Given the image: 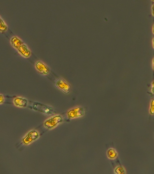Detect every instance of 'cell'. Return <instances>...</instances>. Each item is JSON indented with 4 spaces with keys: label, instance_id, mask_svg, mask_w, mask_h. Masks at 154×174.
I'll return each mask as SVG.
<instances>
[{
    "label": "cell",
    "instance_id": "e0dca14e",
    "mask_svg": "<svg viewBox=\"0 0 154 174\" xmlns=\"http://www.w3.org/2000/svg\"><path fill=\"white\" fill-rule=\"evenodd\" d=\"M153 31L154 33V27H153Z\"/></svg>",
    "mask_w": 154,
    "mask_h": 174
},
{
    "label": "cell",
    "instance_id": "ac0fdd59",
    "mask_svg": "<svg viewBox=\"0 0 154 174\" xmlns=\"http://www.w3.org/2000/svg\"><path fill=\"white\" fill-rule=\"evenodd\" d=\"M153 67H154V65H153Z\"/></svg>",
    "mask_w": 154,
    "mask_h": 174
},
{
    "label": "cell",
    "instance_id": "5bb4252c",
    "mask_svg": "<svg viewBox=\"0 0 154 174\" xmlns=\"http://www.w3.org/2000/svg\"><path fill=\"white\" fill-rule=\"evenodd\" d=\"M0 104H1L3 103L4 101V98L3 96L1 94L0 95Z\"/></svg>",
    "mask_w": 154,
    "mask_h": 174
},
{
    "label": "cell",
    "instance_id": "7c38bea8",
    "mask_svg": "<svg viewBox=\"0 0 154 174\" xmlns=\"http://www.w3.org/2000/svg\"><path fill=\"white\" fill-rule=\"evenodd\" d=\"M116 172L118 174H123L125 173L124 169L122 167H117L115 170Z\"/></svg>",
    "mask_w": 154,
    "mask_h": 174
},
{
    "label": "cell",
    "instance_id": "7a4b0ae2",
    "mask_svg": "<svg viewBox=\"0 0 154 174\" xmlns=\"http://www.w3.org/2000/svg\"><path fill=\"white\" fill-rule=\"evenodd\" d=\"M32 108L35 111L47 115H51L54 112L53 109L51 107L38 102H35L33 103Z\"/></svg>",
    "mask_w": 154,
    "mask_h": 174
},
{
    "label": "cell",
    "instance_id": "8992f818",
    "mask_svg": "<svg viewBox=\"0 0 154 174\" xmlns=\"http://www.w3.org/2000/svg\"><path fill=\"white\" fill-rule=\"evenodd\" d=\"M84 114L83 109L82 108H77L72 109L67 113V115L69 118L81 116Z\"/></svg>",
    "mask_w": 154,
    "mask_h": 174
},
{
    "label": "cell",
    "instance_id": "277c9868",
    "mask_svg": "<svg viewBox=\"0 0 154 174\" xmlns=\"http://www.w3.org/2000/svg\"><path fill=\"white\" fill-rule=\"evenodd\" d=\"M56 86L65 94L69 92L71 87L69 85L62 79H59L55 82Z\"/></svg>",
    "mask_w": 154,
    "mask_h": 174
},
{
    "label": "cell",
    "instance_id": "9a60e30c",
    "mask_svg": "<svg viewBox=\"0 0 154 174\" xmlns=\"http://www.w3.org/2000/svg\"><path fill=\"white\" fill-rule=\"evenodd\" d=\"M152 12L154 15V5H153L152 7Z\"/></svg>",
    "mask_w": 154,
    "mask_h": 174
},
{
    "label": "cell",
    "instance_id": "52a82bcc",
    "mask_svg": "<svg viewBox=\"0 0 154 174\" xmlns=\"http://www.w3.org/2000/svg\"><path fill=\"white\" fill-rule=\"evenodd\" d=\"M14 102L16 106L22 108L26 107L28 104V102L26 99L19 97L15 98L14 100Z\"/></svg>",
    "mask_w": 154,
    "mask_h": 174
},
{
    "label": "cell",
    "instance_id": "4fadbf2b",
    "mask_svg": "<svg viewBox=\"0 0 154 174\" xmlns=\"http://www.w3.org/2000/svg\"><path fill=\"white\" fill-rule=\"evenodd\" d=\"M150 112L151 114H154V100L151 103Z\"/></svg>",
    "mask_w": 154,
    "mask_h": 174
},
{
    "label": "cell",
    "instance_id": "6da1fadb",
    "mask_svg": "<svg viewBox=\"0 0 154 174\" xmlns=\"http://www.w3.org/2000/svg\"><path fill=\"white\" fill-rule=\"evenodd\" d=\"M63 121V118L61 115H56L45 121L44 125L48 129H51L61 123Z\"/></svg>",
    "mask_w": 154,
    "mask_h": 174
},
{
    "label": "cell",
    "instance_id": "5b68a950",
    "mask_svg": "<svg viewBox=\"0 0 154 174\" xmlns=\"http://www.w3.org/2000/svg\"><path fill=\"white\" fill-rule=\"evenodd\" d=\"M35 66L38 72L42 74L47 75L50 72L49 67L41 61H37L35 64Z\"/></svg>",
    "mask_w": 154,
    "mask_h": 174
},
{
    "label": "cell",
    "instance_id": "ba28073f",
    "mask_svg": "<svg viewBox=\"0 0 154 174\" xmlns=\"http://www.w3.org/2000/svg\"><path fill=\"white\" fill-rule=\"evenodd\" d=\"M17 50L19 53L25 57H28L31 55L30 50L25 44H23Z\"/></svg>",
    "mask_w": 154,
    "mask_h": 174
},
{
    "label": "cell",
    "instance_id": "8fae6325",
    "mask_svg": "<svg viewBox=\"0 0 154 174\" xmlns=\"http://www.w3.org/2000/svg\"><path fill=\"white\" fill-rule=\"evenodd\" d=\"M7 29V27L4 21L0 18V30L1 32H4Z\"/></svg>",
    "mask_w": 154,
    "mask_h": 174
},
{
    "label": "cell",
    "instance_id": "9c48e42d",
    "mask_svg": "<svg viewBox=\"0 0 154 174\" xmlns=\"http://www.w3.org/2000/svg\"><path fill=\"white\" fill-rule=\"evenodd\" d=\"M10 41L12 45L17 49L23 44V42L15 36L11 38Z\"/></svg>",
    "mask_w": 154,
    "mask_h": 174
},
{
    "label": "cell",
    "instance_id": "30bf717a",
    "mask_svg": "<svg viewBox=\"0 0 154 174\" xmlns=\"http://www.w3.org/2000/svg\"><path fill=\"white\" fill-rule=\"evenodd\" d=\"M107 154L108 156L111 159H114L116 157L117 153L113 149H110L107 151Z\"/></svg>",
    "mask_w": 154,
    "mask_h": 174
},
{
    "label": "cell",
    "instance_id": "2e32d148",
    "mask_svg": "<svg viewBox=\"0 0 154 174\" xmlns=\"http://www.w3.org/2000/svg\"><path fill=\"white\" fill-rule=\"evenodd\" d=\"M153 45H154V39H153Z\"/></svg>",
    "mask_w": 154,
    "mask_h": 174
},
{
    "label": "cell",
    "instance_id": "3957f363",
    "mask_svg": "<svg viewBox=\"0 0 154 174\" xmlns=\"http://www.w3.org/2000/svg\"><path fill=\"white\" fill-rule=\"evenodd\" d=\"M38 137L39 134L36 130H32L23 138L22 142L24 144L28 145L36 140Z\"/></svg>",
    "mask_w": 154,
    "mask_h": 174
}]
</instances>
